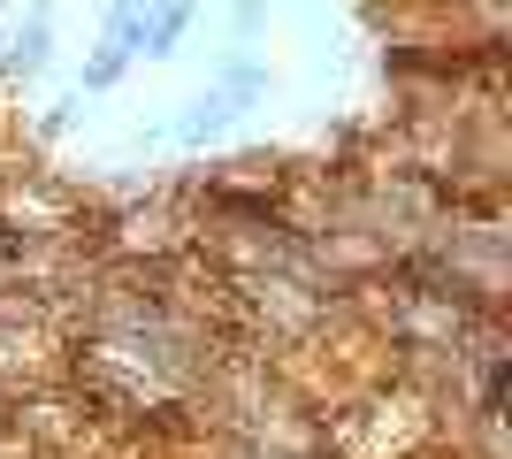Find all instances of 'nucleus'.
I'll return each mask as SVG.
<instances>
[{"label": "nucleus", "instance_id": "nucleus-4", "mask_svg": "<svg viewBox=\"0 0 512 459\" xmlns=\"http://www.w3.org/2000/svg\"><path fill=\"white\" fill-rule=\"evenodd\" d=\"M260 16H268V0H237V31H253Z\"/></svg>", "mask_w": 512, "mask_h": 459}, {"label": "nucleus", "instance_id": "nucleus-2", "mask_svg": "<svg viewBox=\"0 0 512 459\" xmlns=\"http://www.w3.org/2000/svg\"><path fill=\"white\" fill-rule=\"evenodd\" d=\"M46 31H54V23H46V8H31V16L16 23V39H8V62H16V69H39V62H46Z\"/></svg>", "mask_w": 512, "mask_h": 459}, {"label": "nucleus", "instance_id": "nucleus-1", "mask_svg": "<svg viewBox=\"0 0 512 459\" xmlns=\"http://www.w3.org/2000/svg\"><path fill=\"white\" fill-rule=\"evenodd\" d=\"M222 123H230V92H199L192 108L176 115V138H192V146H199V138H214Z\"/></svg>", "mask_w": 512, "mask_h": 459}, {"label": "nucleus", "instance_id": "nucleus-5", "mask_svg": "<svg viewBox=\"0 0 512 459\" xmlns=\"http://www.w3.org/2000/svg\"><path fill=\"white\" fill-rule=\"evenodd\" d=\"M161 0H115V16H153Z\"/></svg>", "mask_w": 512, "mask_h": 459}, {"label": "nucleus", "instance_id": "nucleus-3", "mask_svg": "<svg viewBox=\"0 0 512 459\" xmlns=\"http://www.w3.org/2000/svg\"><path fill=\"white\" fill-rule=\"evenodd\" d=\"M123 62H130L123 46H100V54H92V62H85V92H107V85H115V77H123Z\"/></svg>", "mask_w": 512, "mask_h": 459}]
</instances>
